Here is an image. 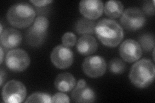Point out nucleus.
Instances as JSON below:
<instances>
[{
    "mask_svg": "<svg viewBox=\"0 0 155 103\" xmlns=\"http://www.w3.org/2000/svg\"><path fill=\"white\" fill-rule=\"evenodd\" d=\"M95 34L104 45L110 48L117 47L122 42L124 33L120 24L110 19H102L96 23Z\"/></svg>",
    "mask_w": 155,
    "mask_h": 103,
    "instance_id": "obj_1",
    "label": "nucleus"
},
{
    "mask_svg": "<svg viewBox=\"0 0 155 103\" xmlns=\"http://www.w3.org/2000/svg\"><path fill=\"white\" fill-rule=\"evenodd\" d=\"M129 79L138 88H146L153 82L155 77V67L153 61L142 59L136 62L129 72Z\"/></svg>",
    "mask_w": 155,
    "mask_h": 103,
    "instance_id": "obj_2",
    "label": "nucleus"
},
{
    "mask_svg": "<svg viewBox=\"0 0 155 103\" xmlns=\"http://www.w3.org/2000/svg\"><path fill=\"white\" fill-rule=\"evenodd\" d=\"M36 12L30 4L18 3L9 8L7 13L8 23L17 28L28 27L35 21Z\"/></svg>",
    "mask_w": 155,
    "mask_h": 103,
    "instance_id": "obj_3",
    "label": "nucleus"
},
{
    "mask_svg": "<svg viewBox=\"0 0 155 103\" xmlns=\"http://www.w3.org/2000/svg\"><path fill=\"white\" fill-rule=\"evenodd\" d=\"M2 99L6 103H19L25 100L27 88L23 82L11 80L4 85L2 89Z\"/></svg>",
    "mask_w": 155,
    "mask_h": 103,
    "instance_id": "obj_4",
    "label": "nucleus"
},
{
    "mask_svg": "<svg viewBox=\"0 0 155 103\" xmlns=\"http://www.w3.org/2000/svg\"><path fill=\"white\" fill-rule=\"evenodd\" d=\"M121 24L128 31H135L142 28L146 22L144 13L138 8L130 7L124 11L120 19Z\"/></svg>",
    "mask_w": 155,
    "mask_h": 103,
    "instance_id": "obj_5",
    "label": "nucleus"
},
{
    "mask_svg": "<svg viewBox=\"0 0 155 103\" xmlns=\"http://www.w3.org/2000/svg\"><path fill=\"white\" fill-rule=\"evenodd\" d=\"M31 60L28 53L20 48L9 51L5 57V64L8 69L19 72L27 69Z\"/></svg>",
    "mask_w": 155,
    "mask_h": 103,
    "instance_id": "obj_6",
    "label": "nucleus"
},
{
    "mask_svg": "<svg viewBox=\"0 0 155 103\" xmlns=\"http://www.w3.org/2000/svg\"><path fill=\"white\" fill-rule=\"evenodd\" d=\"M82 70L91 78H98L105 74L107 63L105 59L100 56L87 57L82 64Z\"/></svg>",
    "mask_w": 155,
    "mask_h": 103,
    "instance_id": "obj_7",
    "label": "nucleus"
},
{
    "mask_svg": "<svg viewBox=\"0 0 155 103\" xmlns=\"http://www.w3.org/2000/svg\"><path fill=\"white\" fill-rule=\"evenodd\" d=\"M51 60L57 68L66 69L73 63L74 53L69 47L63 45H58L51 53Z\"/></svg>",
    "mask_w": 155,
    "mask_h": 103,
    "instance_id": "obj_8",
    "label": "nucleus"
},
{
    "mask_svg": "<svg viewBox=\"0 0 155 103\" xmlns=\"http://www.w3.org/2000/svg\"><path fill=\"white\" fill-rule=\"evenodd\" d=\"M119 52L124 61L132 63L142 57L143 50L138 42L128 39L121 44Z\"/></svg>",
    "mask_w": 155,
    "mask_h": 103,
    "instance_id": "obj_9",
    "label": "nucleus"
},
{
    "mask_svg": "<svg viewBox=\"0 0 155 103\" xmlns=\"http://www.w3.org/2000/svg\"><path fill=\"white\" fill-rule=\"evenodd\" d=\"M81 15L90 20L99 18L104 12V3L100 0H82L79 4Z\"/></svg>",
    "mask_w": 155,
    "mask_h": 103,
    "instance_id": "obj_10",
    "label": "nucleus"
},
{
    "mask_svg": "<svg viewBox=\"0 0 155 103\" xmlns=\"http://www.w3.org/2000/svg\"><path fill=\"white\" fill-rule=\"evenodd\" d=\"M21 41V34L15 28H7L0 34V43L3 47L14 48L20 45Z\"/></svg>",
    "mask_w": 155,
    "mask_h": 103,
    "instance_id": "obj_11",
    "label": "nucleus"
},
{
    "mask_svg": "<svg viewBox=\"0 0 155 103\" xmlns=\"http://www.w3.org/2000/svg\"><path fill=\"white\" fill-rule=\"evenodd\" d=\"M76 50L81 55L89 56L95 53L98 47V44L95 37L91 35H84L78 40Z\"/></svg>",
    "mask_w": 155,
    "mask_h": 103,
    "instance_id": "obj_12",
    "label": "nucleus"
},
{
    "mask_svg": "<svg viewBox=\"0 0 155 103\" xmlns=\"http://www.w3.org/2000/svg\"><path fill=\"white\" fill-rule=\"evenodd\" d=\"M71 96L74 102L78 103L93 102L96 99L94 91L87 85L84 87L76 86Z\"/></svg>",
    "mask_w": 155,
    "mask_h": 103,
    "instance_id": "obj_13",
    "label": "nucleus"
},
{
    "mask_svg": "<svg viewBox=\"0 0 155 103\" xmlns=\"http://www.w3.org/2000/svg\"><path fill=\"white\" fill-rule=\"evenodd\" d=\"M76 85L74 76L70 73L65 72L58 74L54 81V86L57 90L61 92L72 90Z\"/></svg>",
    "mask_w": 155,
    "mask_h": 103,
    "instance_id": "obj_14",
    "label": "nucleus"
},
{
    "mask_svg": "<svg viewBox=\"0 0 155 103\" xmlns=\"http://www.w3.org/2000/svg\"><path fill=\"white\" fill-rule=\"evenodd\" d=\"M47 34V32L39 30L32 25L25 33L27 43L32 47H40L44 43Z\"/></svg>",
    "mask_w": 155,
    "mask_h": 103,
    "instance_id": "obj_15",
    "label": "nucleus"
},
{
    "mask_svg": "<svg viewBox=\"0 0 155 103\" xmlns=\"http://www.w3.org/2000/svg\"><path fill=\"white\" fill-rule=\"evenodd\" d=\"M104 11L105 15L111 19L118 18L124 12V5L120 1L110 0L105 3Z\"/></svg>",
    "mask_w": 155,
    "mask_h": 103,
    "instance_id": "obj_16",
    "label": "nucleus"
},
{
    "mask_svg": "<svg viewBox=\"0 0 155 103\" xmlns=\"http://www.w3.org/2000/svg\"><path fill=\"white\" fill-rule=\"evenodd\" d=\"M96 23L86 18H80L74 24L76 32L81 35H89L95 32Z\"/></svg>",
    "mask_w": 155,
    "mask_h": 103,
    "instance_id": "obj_17",
    "label": "nucleus"
},
{
    "mask_svg": "<svg viewBox=\"0 0 155 103\" xmlns=\"http://www.w3.org/2000/svg\"><path fill=\"white\" fill-rule=\"evenodd\" d=\"M140 45L142 50L148 52L154 48V36L152 34H145L139 37Z\"/></svg>",
    "mask_w": 155,
    "mask_h": 103,
    "instance_id": "obj_18",
    "label": "nucleus"
},
{
    "mask_svg": "<svg viewBox=\"0 0 155 103\" xmlns=\"http://www.w3.org/2000/svg\"><path fill=\"white\" fill-rule=\"evenodd\" d=\"M109 70L114 74H122L126 70V65L119 58H114L109 64Z\"/></svg>",
    "mask_w": 155,
    "mask_h": 103,
    "instance_id": "obj_19",
    "label": "nucleus"
},
{
    "mask_svg": "<svg viewBox=\"0 0 155 103\" xmlns=\"http://www.w3.org/2000/svg\"><path fill=\"white\" fill-rule=\"evenodd\" d=\"M28 102H43V103H51L52 102V97L45 93L36 92L29 96L25 101Z\"/></svg>",
    "mask_w": 155,
    "mask_h": 103,
    "instance_id": "obj_20",
    "label": "nucleus"
},
{
    "mask_svg": "<svg viewBox=\"0 0 155 103\" xmlns=\"http://www.w3.org/2000/svg\"><path fill=\"white\" fill-rule=\"evenodd\" d=\"M32 25L37 29H39V30L47 32V29L48 26H49V21H48L47 18L43 16H38L35 19Z\"/></svg>",
    "mask_w": 155,
    "mask_h": 103,
    "instance_id": "obj_21",
    "label": "nucleus"
},
{
    "mask_svg": "<svg viewBox=\"0 0 155 103\" xmlns=\"http://www.w3.org/2000/svg\"><path fill=\"white\" fill-rule=\"evenodd\" d=\"M62 45L67 47L74 46L77 42V38L75 34L72 32H66L61 37Z\"/></svg>",
    "mask_w": 155,
    "mask_h": 103,
    "instance_id": "obj_22",
    "label": "nucleus"
},
{
    "mask_svg": "<svg viewBox=\"0 0 155 103\" xmlns=\"http://www.w3.org/2000/svg\"><path fill=\"white\" fill-rule=\"evenodd\" d=\"M52 102L58 103V102H62V103H69L70 102V98L67 95L64 94L62 92L57 93L52 97Z\"/></svg>",
    "mask_w": 155,
    "mask_h": 103,
    "instance_id": "obj_23",
    "label": "nucleus"
},
{
    "mask_svg": "<svg viewBox=\"0 0 155 103\" xmlns=\"http://www.w3.org/2000/svg\"><path fill=\"white\" fill-rule=\"evenodd\" d=\"M143 12L148 16H154V1H147L143 5Z\"/></svg>",
    "mask_w": 155,
    "mask_h": 103,
    "instance_id": "obj_24",
    "label": "nucleus"
},
{
    "mask_svg": "<svg viewBox=\"0 0 155 103\" xmlns=\"http://www.w3.org/2000/svg\"><path fill=\"white\" fill-rule=\"evenodd\" d=\"M31 2L33 3L36 7H45L46 5H48V4H50L53 2L52 0H31Z\"/></svg>",
    "mask_w": 155,
    "mask_h": 103,
    "instance_id": "obj_25",
    "label": "nucleus"
},
{
    "mask_svg": "<svg viewBox=\"0 0 155 103\" xmlns=\"http://www.w3.org/2000/svg\"><path fill=\"white\" fill-rule=\"evenodd\" d=\"M0 78H1V83H0V86H2L3 82H4V79H6V73L5 71H4L3 68H1V71H0Z\"/></svg>",
    "mask_w": 155,
    "mask_h": 103,
    "instance_id": "obj_26",
    "label": "nucleus"
},
{
    "mask_svg": "<svg viewBox=\"0 0 155 103\" xmlns=\"http://www.w3.org/2000/svg\"><path fill=\"white\" fill-rule=\"evenodd\" d=\"M86 85H87V83H86V81L84 79H80L78 81V82L76 86L84 87V86H85Z\"/></svg>",
    "mask_w": 155,
    "mask_h": 103,
    "instance_id": "obj_27",
    "label": "nucleus"
},
{
    "mask_svg": "<svg viewBox=\"0 0 155 103\" xmlns=\"http://www.w3.org/2000/svg\"><path fill=\"white\" fill-rule=\"evenodd\" d=\"M0 52H1V62H0V64L2 65L3 62V59H4V52H3L2 46L0 47Z\"/></svg>",
    "mask_w": 155,
    "mask_h": 103,
    "instance_id": "obj_28",
    "label": "nucleus"
},
{
    "mask_svg": "<svg viewBox=\"0 0 155 103\" xmlns=\"http://www.w3.org/2000/svg\"><path fill=\"white\" fill-rule=\"evenodd\" d=\"M0 27H1V30H0V34H1V33H2L3 32V26H2V24L1 23V24H0Z\"/></svg>",
    "mask_w": 155,
    "mask_h": 103,
    "instance_id": "obj_29",
    "label": "nucleus"
}]
</instances>
